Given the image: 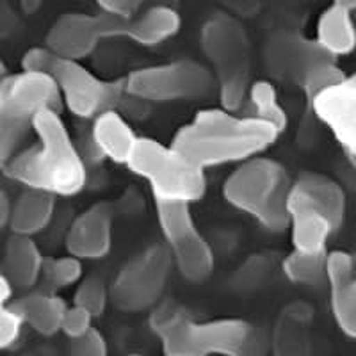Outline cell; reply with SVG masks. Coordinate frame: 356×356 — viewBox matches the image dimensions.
I'll list each match as a JSON object with an SVG mask.
<instances>
[{"label": "cell", "instance_id": "1", "mask_svg": "<svg viewBox=\"0 0 356 356\" xmlns=\"http://www.w3.org/2000/svg\"><path fill=\"white\" fill-rule=\"evenodd\" d=\"M278 136L271 123L219 107L198 111L193 122L178 129L171 146L193 166L207 170L264 154Z\"/></svg>", "mask_w": 356, "mask_h": 356}, {"label": "cell", "instance_id": "2", "mask_svg": "<svg viewBox=\"0 0 356 356\" xmlns=\"http://www.w3.org/2000/svg\"><path fill=\"white\" fill-rule=\"evenodd\" d=\"M33 130L38 143L9 159L2 168L6 177L27 189L43 191L52 196L81 193L88 182L84 159L70 138L59 111H41L34 120Z\"/></svg>", "mask_w": 356, "mask_h": 356}, {"label": "cell", "instance_id": "3", "mask_svg": "<svg viewBox=\"0 0 356 356\" xmlns=\"http://www.w3.org/2000/svg\"><path fill=\"white\" fill-rule=\"evenodd\" d=\"M162 351L170 356L241 355L250 342L251 326L243 319L196 321L173 303H162L150 317Z\"/></svg>", "mask_w": 356, "mask_h": 356}, {"label": "cell", "instance_id": "4", "mask_svg": "<svg viewBox=\"0 0 356 356\" xmlns=\"http://www.w3.org/2000/svg\"><path fill=\"white\" fill-rule=\"evenodd\" d=\"M22 70L43 72L54 79L61 104L82 120H93L104 111L118 109L125 98V81H104L77 59L56 56L47 47L29 49L22 57Z\"/></svg>", "mask_w": 356, "mask_h": 356}, {"label": "cell", "instance_id": "5", "mask_svg": "<svg viewBox=\"0 0 356 356\" xmlns=\"http://www.w3.org/2000/svg\"><path fill=\"white\" fill-rule=\"evenodd\" d=\"M291 180L282 164L273 159L250 157L222 184V196L232 207L246 212L269 232L289 227L287 196Z\"/></svg>", "mask_w": 356, "mask_h": 356}, {"label": "cell", "instance_id": "6", "mask_svg": "<svg viewBox=\"0 0 356 356\" xmlns=\"http://www.w3.org/2000/svg\"><path fill=\"white\" fill-rule=\"evenodd\" d=\"M61 97L49 73L22 72L0 82V170L17 154L43 109L61 113Z\"/></svg>", "mask_w": 356, "mask_h": 356}, {"label": "cell", "instance_id": "7", "mask_svg": "<svg viewBox=\"0 0 356 356\" xmlns=\"http://www.w3.org/2000/svg\"><path fill=\"white\" fill-rule=\"evenodd\" d=\"M125 166L148 184L159 203L193 205L207 191L205 170L193 166L171 145L152 138H138Z\"/></svg>", "mask_w": 356, "mask_h": 356}, {"label": "cell", "instance_id": "8", "mask_svg": "<svg viewBox=\"0 0 356 356\" xmlns=\"http://www.w3.org/2000/svg\"><path fill=\"white\" fill-rule=\"evenodd\" d=\"M123 81L125 93L146 104L193 100L211 93L214 86L211 70L191 59L139 68Z\"/></svg>", "mask_w": 356, "mask_h": 356}, {"label": "cell", "instance_id": "9", "mask_svg": "<svg viewBox=\"0 0 356 356\" xmlns=\"http://www.w3.org/2000/svg\"><path fill=\"white\" fill-rule=\"evenodd\" d=\"M155 209L171 264L189 282L205 280L214 269V253L196 227L189 203L155 202Z\"/></svg>", "mask_w": 356, "mask_h": 356}, {"label": "cell", "instance_id": "10", "mask_svg": "<svg viewBox=\"0 0 356 356\" xmlns=\"http://www.w3.org/2000/svg\"><path fill=\"white\" fill-rule=\"evenodd\" d=\"M171 271L166 248L150 246L120 269L109 289V298L120 310L141 312L161 300Z\"/></svg>", "mask_w": 356, "mask_h": 356}, {"label": "cell", "instance_id": "11", "mask_svg": "<svg viewBox=\"0 0 356 356\" xmlns=\"http://www.w3.org/2000/svg\"><path fill=\"white\" fill-rule=\"evenodd\" d=\"M129 20L113 15H65L50 27L44 47L66 59H84L100 44L102 40L125 38Z\"/></svg>", "mask_w": 356, "mask_h": 356}, {"label": "cell", "instance_id": "12", "mask_svg": "<svg viewBox=\"0 0 356 356\" xmlns=\"http://www.w3.org/2000/svg\"><path fill=\"white\" fill-rule=\"evenodd\" d=\"M202 47L216 68L219 84L250 81V40L237 22L216 17L202 31Z\"/></svg>", "mask_w": 356, "mask_h": 356}, {"label": "cell", "instance_id": "13", "mask_svg": "<svg viewBox=\"0 0 356 356\" xmlns=\"http://www.w3.org/2000/svg\"><path fill=\"white\" fill-rule=\"evenodd\" d=\"M317 120L330 129L346 157L355 162L356 155V79L346 75L342 81L323 89L310 98Z\"/></svg>", "mask_w": 356, "mask_h": 356}, {"label": "cell", "instance_id": "14", "mask_svg": "<svg viewBox=\"0 0 356 356\" xmlns=\"http://www.w3.org/2000/svg\"><path fill=\"white\" fill-rule=\"evenodd\" d=\"M335 59L330 56L316 40L294 33H282L271 38L267 43V68L280 81H287L300 86L312 66L317 63Z\"/></svg>", "mask_w": 356, "mask_h": 356}, {"label": "cell", "instance_id": "15", "mask_svg": "<svg viewBox=\"0 0 356 356\" xmlns=\"http://www.w3.org/2000/svg\"><path fill=\"white\" fill-rule=\"evenodd\" d=\"M287 211L292 250L303 253H326L328 239L339 230L332 218L316 202L292 187V184L287 196Z\"/></svg>", "mask_w": 356, "mask_h": 356}, {"label": "cell", "instance_id": "16", "mask_svg": "<svg viewBox=\"0 0 356 356\" xmlns=\"http://www.w3.org/2000/svg\"><path fill=\"white\" fill-rule=\"evenodd\" d=\"M113 244V211L106 203H97L75 218L66 234L68 255L81 260H100Z\"/></svg>", "mask_w": 356, "mask_h": 356}, {"label": "cell", "instance_id": "17", "mask_svg": "<svg viewBox=\"0 0 356 356\" xmlns=\"http://www.w3.org/2000/svg\"><path fill=\"white\" fill-rule=\"evenodd\" d=\"M324 278L330 285V305L337 326L349 339L356 335V278L355 260L351 253L342 250L326 255Z\"/></svg>", "mask_w": 356, "mask_h": 356}, {"label": "cell", "instance_id": "18", "mask_svg": "<svg viewBox=\"0 0 356 356\" xmlns=\"http://www.w3.org/2000/svg\"><path fill=\"white\" fill-rule=\"evenodd\" d=\"M138 136L118 109H109L93 118L91 145L100 159H109L116 164H127Z\"/></svg>", "mask_w": 356, "mask_h": 356}, {"label": "cell", "instance_id": "19", "mask_svg": "<svg viewBox=\"0 0 356 356\" xmlns=\"http://www.w3.org/2000/svg\"><path fill=\"white\" fill-rule=\"evenodd\" d=\"M41 267L43 255L33 237L13 234L6 243L0 269L9 284L20 289L34 287L41 278Z\"/></svg>", "mask_w": 356, "mask_h": 356}, {"label": "cell", "instance_id": "20", "mask_svg": "<svg viewBox=\"0 0 356 356\" xmlns=\"http://www.w3.org/2000/svg\"><path fill=\"white\" fill-rule=\"evenodd\" d=\"M13 307L29 328L43 337H52L61 332L63 314L68 305L57 292L44 289L13 301Z\"/></svg>", "mask_w": 356, "mask_h": 356}, {"label": "cell", "instance_id": "21", "mask_svg": "<svg viewBox=\"0 0 356 356\" xmlns=\"http://www.w3.org/2000/svg\"><path fill=\"white\" fill-rule=\"evenodd\" d=\"M56 211V196L43 193V191L27 189L11 203V216L9 225L13 234L34 237L43 232L52 221Z\"/></svg>", "mask_w": 356, "mask_h": 356}, {"label": "cell", "instance_id": "22", "mask_svg": "<svg viewBox=\"0 0 356 356\" xmlns=\"http://www.w3.org/2000/svg\"><path fill=\"white\" fill-rule=\"evenodd\" d=\"M316 41L332 57L348 56L355 49L351 9L332 4L321 15Z\"/></svg>", "mask_w": 356, "mask_h": 356}, {"label": "cell", "instance_id": "23", "mask_svg": "<svg viewBox=\"0 0 356 356\" xmlns=\"http://www.w3.org/2000/svg\"><path fill=\"white\" fill-rule=\"evenodd\" d=\"M180 29V17L171 8H152L138 20H129L125 38L139 47H157L173 38Z\"/></svg>", "mask_w": 356, "mask_h": 356}, {"label": "cell", "instance_id": "24", "mask_svg": "<svg viewBox=\"0 0 356 356\" xmlns=\"http://www.w3.org/2000/svg\"><path fill=\"white\" fill-rule=\"evenodd\" d=\"M291 184L292 187L301 191L305 196H308L312 202H316L332 218L337 228L344 225L348 202H346L344 189L335 180L324 177V175L305 173Z\"/></svg>", "mask_w": 356, "mask_h": 356}, {"label": "cell", "instance_id": "25", "mask_svg": "<svg viewBox=\"0 0 356 356\" xmlns=\"http://www.w3.org/2000/svg\"><path fill=\"white\" fill-rule=\"evenodd\" d=\"M248 102L251 106V116L271 123L280 134L285 132L289 118L278 100L276 88L269 81H257L248 88Z\"/></svg>", "mask_w": 356, "mask_h": 356}, {"label": "cell", "instance_id": "26", "mask_svg": "<svg viewBox=\"0 0 356 356\" xmlns=\"http://www.w3.org/2000/svg\"><path fill=\"white\" fill-rule=\"evenodd\" d=\"M326 253H303L292 250L282 264V271L291 282L301 285H316L324 280L326 271Z\"/></svg>", "mask_w": 356, "mask_h": 356}, {"label": "cell", "instance_id": "27", "mask_svg": "<svg viewBox=\"0 0 356 356\" xmlns=\"http://www.w3.org/2000/svg\"><path fill=\"white\" fill-rule=\"evenodd\" d=\"M41 278L47 285V291L57 292L70 285H75L82 278V260L73 255L43 259Z\"/></svg>", "mask_w": 356, "mask_h": 356}, {"label": "cell", "instance_id": "28", "mask_svg": "<svg viewBox=\"0 0 356 356\" xmlns=\"http://www.w3.org/2000/svg\"><path fill=\"white\" fill-rule=\"evenodd\" d=\"M11 294L13 285L0 273V351L11 348L20 339L22 328H24L18 312L13 307Z\"/></svg>", "mask_w": 356, "mask_h": 356}, {"label": "cell", "instance_id": "29", "mask_svg": "<svg viewBox=\"0 0 356 356\" xmlns=\"http://www.w3.org/2000/svg\"><path fill=\"white\" fill-rule=\"evenodd\" d=\"M79 287L73 296V305L84 308L93 317H100L106 312L107 301H109V291L106 284L97 276L79 280Z\"/></svg>", "mask_w": 356, "mask_h": 356}, {"label": "cell", "instance_id": "30", "mask_svg": "<svg viewBox=\"0 0 356 356\" xmlns=\"http://www.w3.org/2000/svg\"><path fill=\"white\" fill-rule=\"evenodd\" d=\"M348 73L337 65L335 59H326V61L317 63L316 66H312L307 72V75L301 81L300 88L303 89V93L307 95V98L316 97L319 91L330 88V86L337 84L339 81L346 77Z\"/></svg>", "mask_w": 356, "mask_h": 356}, {"label": "cell", "instance_id": "31", "mask_svg": "<svg viewBox=\"0 0 356 356\" xmlns=\"http://www.w3.org/2000/svg\"><path fill=\"white\" fill-rule=\"evenodd\" d=\"M70 351L79 356H106L107 342L95 326L82 333L77 339H70Z\"/></svg>", "mask_w": 356, "mask_h": 356}, {"label": "cell", "instance_id": "32", "mask_svg": "<svg viewBox=\"0 0 356 356\" xmlns=\"http://www.w3.org/2000/svg\"><path fill=\"white\" fill-rule=\"evenodd\" d=\"M93 319L95 317L84 308L77 307V305H68L63 314L61 333H65L68 339H77L93 326Z\"/></svg>", "mask_w": 356, "mask_h": 356}, {"label": "cell", "instance_id": "33", "mask_svg": "<svg viewBox=\"0 0 356 356\" xmlns=\"http://www.w3.org/2000/svg\"><path fill=\"white\" fill-rule=\"evenodd\" d=\"M97 2L104 9V13L123 18V20H130L134 13L138 11L139 6L143 4V0H97Z\"/></svg>", "mask_w": 356, "mask_h": 356}, {"label": "cell", "instance_id": "34", "mask_svg": "<svg viewBox=\"0 0 356 356\" xmlns=\"http://www.w3.org/2000/svg\"><path fill=\"white\" fill-rule=\"evenodd\" d=\"M9 216H11V200L6 195V191L0 189V230H4L9 225Z\"/></svg>", "mask_w": 356, "mask_h": 356}, {"label": "cell", "instance_id": "35", "mask_svg": "<svg viewBox=\"0 0 356 356\" xmlns=\"http://www.w3.org/2000/svg\"><path fill=\"white\" fill-rule=\"evenodd\" d=\"M333 4L337 6H342V8H348V9H355V4H356V0H333Z\"/></svg>", "mask_w": 356, "mask_h": 356}, {"label": "cell", "instance_id": "36", "mask_svg": "<svg viewBox=\"0 0 356 356\" xmlns=\"http://www.w3.org/2000/svg\"><path fill=\"white\" fill-rule=\"evenodd\" d=\"M9 75V72H8V66H6V63L2 61V59H0V82L4 81L6 77H8Z\"/></svg>", "mask_w": 356, "mask_h": 356}]
</instances>
